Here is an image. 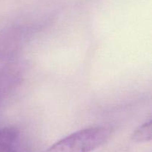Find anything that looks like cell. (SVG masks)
Here are the masks:
<instances>
[{
  "label": "cell",
  "mask_w": 152,
  "mask_h": 152,
  "mask_svg": "<svg viewBox=\"0 0 152 152\" xmlns=\"http://www.w3.org/2000/svg\"><path fill=\"white\" fill-rule=\"evenodd\" d=\"M7 65V61L5 59H2L0 58V72L6 68Z\"/></svg>",
  "instance_id": "4"
},
{
  "label": "cell",
  "mask_w": 152,
  "mask_h": 152,
  "mask_svg": "<svg viewBox=\"0 0 152 152\" xmlns=\"http://www.w3.org/2000/svg\"><path fill=\"white\" fill-rule=\"evenodd\" d=\"M152 137L151 120L146 122L138 127L132 135V139L137 142H145L150 141Z\"/></svg>",
  "instance_id": "3"
},
{
  "label": "cell",
  "mask_w": 152,
  "mask_h": 152,
  "mask_svg": "<svg viewBox=\"0 0 152 152\" xmlns=\"http://www.w3.org/2000/svg\"><path fill=\"white\" fill-rule=\"evenodd\" d=\"M111 135L108 127L86 128L59 140L45 152H91L106 142Z\"/></svg>",
  "instance_id": "1"
},
{
  "label": "cell",
  "mask_w": 152,
  "mask_h": 152,
  "mask_svg": "<svg viewBox=\"0 0 152 152\" xmlns=\"http://www.w3.org/2000/svg\"><path fill=\"white\" fill-rule=\"evenodd\" d=\"M19 139V132L16 128H4L0 129V152H13Z\"/></svg>",
  "instance_id": "2"
}]
</instances>
